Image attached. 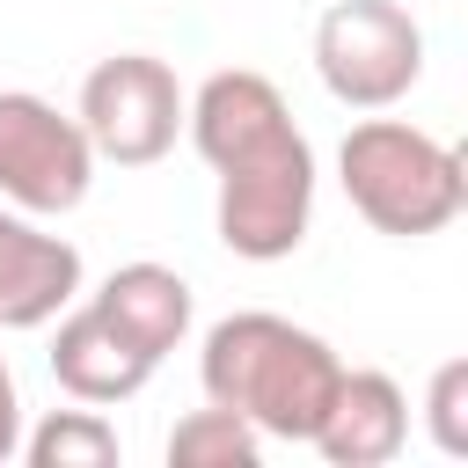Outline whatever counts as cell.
I'll use <instances>...</instances> for the list:
<instances>
[{"instance_id":"52a82bcc","label":"cell","mask_w":468,"mask_h":468,"mask_svg":"<svg viewBox=\"0 0 468 468\" xmlns=\"http://www.w3.org/2000/svg\"><path fill=\"white\" fill-rule=\"evenodd\" d=\"M80 300V249L0 205V329H44Z\"/></svg>"},{"instance_id":"30bf717a","label":"cell","mask_w":468,"mask_h":468,"mask_svg":"<svg viewBox=\"0 0 468 468\" xmlns=\"http://www.w3.org/2000/svg\"><path fill=\"white\" fill-rule=\"evenodd\" d=\"M95 314L110 322V329H124L154 366L190 336V285H183V271H168V263H117L102 285H95Z\"/></svg>"},{"instance_id":"7c38bea8","label":"cell","mask_w":468,"mask_h":468,"mask_svg":"<svg viewBox=\"0 0 468 468\" xmlns=\"http://www.w3.org/2000/svg\"><path fill=\"white\" fill-rule=\"evenodd\" d=\"M256 461H263V431L219 402L176 417L168 431V468H256Z\"/></svg>"},{"instance_id":"8fae6325","label":"cell","mask_w":468,"mask_h":468,"mask_svg":"<svg viewBox=\"0 0 468 468\" xmlns=\"http://www.w3.org/2000/svg\"><path fill=\"white\" fill-rule=\"evenodd\" d=\"M22 461L29 468H117L124 446H117V424L80 402V410H51L37 431H22Z\"/></svg>"},{"instance_id":"277c9868","label":"cell","mask_w":468,"mask_h":468,"mask_svg":"<svg viewBox=\"0 0 468 468\" xmlns=\"http://www.w3.org/2000/svg\"><path fill=\"white\" fill-rule=\"evenodd\" d=\"M314 73L344 110H395L424 80V29L402 0H336L314 22Z\"/></svg>"},{"instance_id":"3957f363","label":"cell","mask_w":468,"mask_h":468,"mask_svg":"<svg viewBox=\"0 0 468 468\" xmlns=\"http://www.w3.org/2000/svg\"><path fill=\"white\" fill-rule=\"evenodd\" d=\"M336 183L351 212L395 241H424L468 205V161L410 117H358L336 146Z\"/></svg>"},{"instance_id":"5bb4252c","label":"cell","mask_w":468,"mask_h":468,"mask_svg":"<svg viewBox=\"0 0 468 468\" xmlns=\"http://www.w3.org/2000/svg\"><path fill=\"white\" fill-rule=\"evenodd\" d=\"M22 453V395H15V373H7V358H0V468Z\"/></svg>"},{"instance_id":"8992f818","label":"cell","mask_w":468,"mask_h":468,"mask_svg":"<svg viewBox=\"0 0 468 468\" xmlns=\"http://www.w3.org/2000/svg\"><path fill=\"white\" fill-rule=\"evenodd\" d=\"M80 132L95 146V161H117V168H154L176 132H183V88L168 73V58L154 51H117L102 58L88 80H80Z\"/></svg>"},{"instance_id":"ba28073f","label":"cell","mask_w":468,"mask_h":468,"mask_svg":"<svg viewBox=\"0 0 468 468\" xmlns=\"http://www.w3.org/2000/svg\"><path fill=\"white\" fill-rule=\"evenodd\" d=\"M307 446L329 468H388L410 446V395L380 366H358V373L344 366V380H336V395H329V410H322Z\"/></svg>"},{"instance_id":"7a4b0ae2","label":"cell","mask_w":468,"mask_h":468,"mask_svg":"<svg viewBox=\"0 0 468 468\" xmlns=\"http://www.w3.org/2000/svg\"><path fill=\"white\" fill-rule=\"evenodd\" d=\"M197 380H205V402L249 417L263 439L307 446L336 380H344V358L314 329H300L285 314H263V307H241V314L205 329Z\"/></svg>"},{"instance_id":"9c48e42d","label":"cell","mask_w":468,"mask_h":468,"mask_svg":"<svg viewBox=\"0 0 468 468\" xmlns=\"http://www.w3.org/2000/svg\"><path fill=\"white\" fill-rule=\"evenodd\" d=\"M51 380L73 395V402H132L146 380H154V358L124 336V329H110L102 314H95V300L88 307H73V314H58V336H51Z\"/></svg>"},{"instance_id":"6da1fadb","label":"cell","mask_w":468,"mask_h":468,"mask_svg":"<svg viewBox=\"0 0 468 468\" xmlns=\"http://www.w3.org/2000/svg\"><path fill=\"white\" fill-rule=\"evenodd\" d=\"M183 132L219 176V241L241 263L292 256L314 219V146L285 95L249 66H219L183 102Z\"/></svg>"},{"instance_id":"5b68a950","label":"cell","mask_w":468,"mask_h":468,"mask_svg":"<svg viewBox=\"0 0 468 468\" xmlns=\"http://www.w3.org/2000/svg\"><path fill=\"white\" fill-rule=\"evenodd\" d=\"M95 183V146L80 117L29 88H0V197L29 219H58L88 197Z\"/></svg>"},{"instance_id":"4fadbf2b","label":"cell","mask_w":468,"mask_h":468,"mask_svg":"<svg viewBox=\"0 0 468 468\" xmlns=\"http://www.w3.org/2000/svg\"><path fill=\"white\" fill-rule=\"evenodd\" d=\"M424 424H431V446L439 453H468V358H446L424 388Z\"/></svg>"}]
</instances>
